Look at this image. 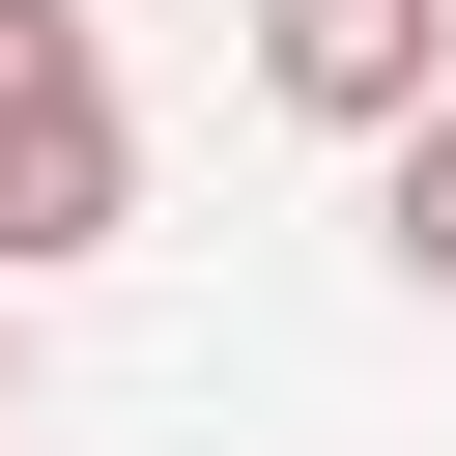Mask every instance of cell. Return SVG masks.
I'll return each mask as SVG.
<instances>
[{"mask_svg":"<svg viewBox=\"0 0 456 456\" xmlns=\"http://www.w3.org/2000/svg\"><path fill=\"white\" fill-rule=\"evenodd\" d=\"M114 228H142L114 28H86V0H0V285H28V256H114Z\"/></svg>","mask_w":456,"mask_h":456,"instance_id":"cell-1","label":"cell"},{"mask_svg":"<svg viewBox=\"0 0 456 456\" xmlns=\"http://www.w3.org/2000/svg\"><path fill=\"white\" fill-rule=\"evenodd\" d=\"M256 86H285L314 142H399V114L456 86V0H256Z\"/></svg>","mask_w":456,"mask_h":456,"instance_id":"cell-2","label":"cell"},{"mask_svg":"<svg viewBox=\"0 0 456 456\" xmlns=\"http://www.w3.org/2000/svg\"><path fill=\"white\" fill-rule=\"evenodd\" d=\"M370 256H399V285H428V314H456V86H428V114H399V142H370Z\"/></svg>","mask_w":456,"mask_h":456,"instance_id":"cell-3","label":"cell"},{"mask_svg":"<svg viewBox=\"0 0 456 456\" xmlns=\"http://www.w3.org/2000/svg\"><path fill=\"white\" fill-rule=\"evenodd\" d=\"M0 399H28V285H0Z\"/></svg>","mask_w":456,"mask_h":456,"instance_id":"cell-4","label":"cell"}]
</instances>
